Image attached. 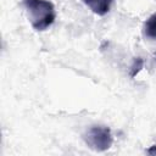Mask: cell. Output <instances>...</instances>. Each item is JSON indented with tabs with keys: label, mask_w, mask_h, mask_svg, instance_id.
<instances>
[{
	"label": "cell",
	"mask_w": 156,
	"mask_h": 156,
	"mask_svg": "<svg viewBox=\"0 0 156 156\" xmlns=\"http://www.w3.org/2000/svg\"><path fill=\"white\" fill-rule=\"evenodd\" d=\"M85 144L94 151L101 152L106 151L111 147L113 143V138L108 127L105 126H94L90 127L84 134Z\"/></svg>",
	"instance_id": "obj_2"
},
{
	"label": "cell",
	"mask_w": 156,
	"mask_h": 156,
	"mask_svg": "<svg viewBox=\"0 0 156 156\" xmlns=\"http://www.w3.org/2000/svg\"><path fill=\"white\" fill-rule=\"evenodd\" d=\"M147 154H150V155H156V145H154V146H151L150 149H147Z\"/></svg>",
	"instance_id": "obj_6"
},
{
	"label": "cell",
	"mask_w": 156,
	"mask_h": 156,
	"mask_svg": "<svg viewBox=\"0 0 156 156\" xmlns=\"http://www.w3.org/2000/svg\"><path fill=\"white\" fill-rule=\"evenodd\" d=\"M143 65H144L143 58H140V57L134 58L133 65H132V67H130V77H135V76H136V73L143 68Z\"/></svg>",
	"instance_id": "obj_5"
},
{
	"label": "cell",
	"mask_w": 156,
	"mask_h": 156,
	"mask_svg": "<svg viewBox=\"0 0 156 156\" xmlns=\"http://www.w3.org/2000/svg\"><path fill=\"white\" fill-rule=\"evenodd\" d=\"M143 34L149 39H156V12L144 22Z\"/></svg>",
	"instance_id": "obj_4"
},
{
	"label": "cell",
	"mask_w": 156,
	"mask_h": 156,
	"mask_svg": "<svg viewBox=\"0 0 156 156\" xmlns=\"http://www.w3.org/2000/svg\"><path fill=\"white\" fill-rule=\"evenodd\" d=\"M83 1L95 15L104 16L110 11L113 0H83Z\"/></svg>",
	"instance_id": "obj_3"
},
{
	"label": "cell",
	"mask_w": 156,
	"mask_h": 156,
	"mask_svg": "<svg viewBox=\"0 0 156 156\" xmlns=\"http://www.w3.org/2000/svg\"><path fill=\"white\" fill-rule=\"evenodd\" d=\"M28 20L35 30H45L56 17L55 7L49 0H23Z\"/></svg>",
	"instance_id": "obj_1"
}]
</instances>
